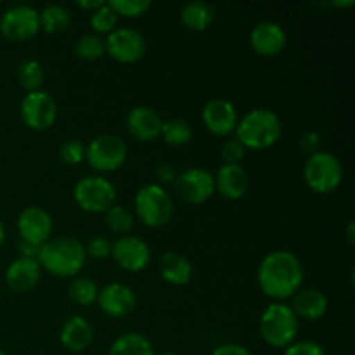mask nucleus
Listing matches in <instances>:
<instances>
[{
    "label": "nucleus",
    "mask_w": 355,
    "mask_h": 355,
    "mask_svg": "<svg viewBox=\"0 0 355 355\" xmlns=\"http://www.w3.org/2000/svg\"><path fill=\"white\" fill-rule=\"evenodd\" d=\"M0 355H9V354H7V352H6V350H3V349H2V347H0Z\"/></svg>",
    "instance_id": "49530a36"
},
{
    "label": "nucleus",
    "mask_w": 355,
    "mask_h": 355,
    "mask_svg": "<svg viewBox=\"0 0 355 355\" xmlns=\"http://www.w3.org/2000/svg\"><path fill=\"white\" fill-rule=\"evenodd\" d=\"M104 0H78L76 2V6L80 7V9H85V10H90V12H94L96 9H99L101 6H104Z\"/></svg>",
    "instance_id": "79ce46f5"
},
{
    "label": "nucleus",
    "mask_w": 355,
    "mask_h": 355,
    "mask_svg": "<svg viewBox=\"0 0 355 355\" xmlns=\"http://www.w3.org/2000/svg\"><path fill=\"white\" fill-rule=\"evenodd\" d=\"M21 120L35 132L49 130L58 120V103L45 90L28 92L21 101Z\"/></svg>",
    "instance_id": "9d476101"
},
{
    "label": "nucleus",
    "mask_w": 355,
    "mask_h": 355,
    "mask_svg": "<svg viewBox=\"0 0 355 355\" xmlns=\"http://www.w3.org/2000/svg\"><path fill=\"white\" fill-rule=\"evenodd\" d=\"M118 14L114 12L113 7L110 3H104L101 6L99 9L94 10L90 14V26L96 33H103V35H110L111 31L116 30V24H118Z\"/></svg>",
    "instance_id": "2f4dec72"
},
{
    "label": "nucleus",
    "mask_w": 355,
    "mask_h": 355,
    "mask_svg": "<svg viewBox=\"0 0 355 355\" xmlns=\"http://www.w3.org/2000/svg\"><path fill=\"white\" fill-rule=\"evenodd\" d=\"M159 355H177L175 352H163V354H159Z\"/></svg>",
    "instance_id": "de8ad7c7"
},
{
    "label": "nucleus",
    "mask_w": 355,
    "mask_h": 355,
    "mask_svg": "<svg viewBox=\"0 0 355 355\" xmlns=\"http://www.w3.org/2000/svg\"><path fill=\"white\" fill-rule=\"evenodd\" d=\"M106 355H156L153 343L142 333H125L111 343Z\"/></svg>",
    "instance_id": "393cba45"
},
{
    "label": "nucleus",
    "mask_w": 355,
    "mask_h": 355,
    "mask_svg": "<svg viewBox=\"0 0 355 355\" xmlns=\"http://www.w3.org/2000/svg\"><path fill=\"white\" fill-rule=\"evenodd\" d=\"M40 31L38 10L31 6H12L0 16V35L9 42H28Z\"/></svg>",
    "instance_id": "9b49d317"
},
{
    "label": "nucleus",
    "mask_w": 355,
    "mask_h": 355,
    "mask_svg": "<svg viewBox=\"0 0 355 355\" xmlns=\"http://www.w3.org/2000/svg\"><path fill=\"white\" fill-rule=\"evenodd\" d=\"M128 148L120 135L101 134L85 148V159L96 172H116L127 162Z\"/></svg>",
    "instance_id": "6e6552de"
},
{
    "label": "nucleus",
    "mask_w": 355,
    "mask_h": 355,
    "mask_svg": "<svg viewBox=\"0 0 355 355\" xmlns=\"http://www.w3.org/2000/svg\"><path fill=\"white\" fill-rule=\"evenodd\" d=\"M38 17H40V30H44L47 35L62 33L68 30L69 23H71L69 10L59 3H51V6L44 7V10L38 12Z\"/></svg>",
    "instance_id": "a878e982"
},
{
    "label": "nucleus",
    "mask_w": 355,
    "mask_h": 355,
    "mask_svg": "<svg viewBox=\"0 0 355 355\" xmlns=\"http://www.w3.org/2000/svg\"><path fill=\"white\" fill-rule=\"evenodd\" d=\"M201 120L210 134L217 135V137H227V135L234 134L239 116L231 101L217 97L205 104L203 111H201Z\"/></svg>",
    "instance_id": "dca6fc26"
},
{
    "label": "nucleus",
    "mask_w": 355,
    "mask_h": 355,
    "mask_svg": "<svg viewBox=\"0 0 355 355\" xmlns=\"http://www.w3.org/2000/svg\"><path fill=\"white\" fill-rule=\"evenodd\" d=\"M288 44L286 31L274 21H262L255 24L250 33V45L262 58H276Z\"/></svg>",
    "instance_id": "f3484780"
},
{
    "label": "nucleus",
    "mask_w": 355,
    "mask_h": 355,
    "mask_svg": "<svg viewBox=\"0 0 355 355\" xmlns=\"http://www.w3.org/2000/svg\"><path fill=\"white\" fill-rule=\"evenodd\" d=\"M354 0H342V2H340V0H335V2H331V6L333 7H352L354 6Z\"/></svg>",
    "instance_id": "c03bdc74"
},
{
    "label": "nucleus",
    "mask_w": 355,
    "mask_h": 355,
    "mask_svg": "<svg viewBox=\"0 0 355 355\" xmlns=\"http://www.w3.org/2000/svg\"><path fill=\"white\" fill-rule=\"evenodd\" d=\"M40 274L42 267L37 260L16 259L6 269V283L16 293H26L37 286Z\"/></svg>",
    "instance_id": "412c9836"
},
{
    "label": "nucleus",
    "mask_w": 355,
    "mask_h": 355,
    "mask_svg": "<svg viewBox=\"0 0 355 355\" xmlns=\"http://www.w3.org/2000/svg\"><path fill=\"white\" fill-rule=\"evenodd\" d=\"M59 158L66 165H80L82 162H85V146L78 139H69V141L62 142L59 148Z\"/></svg>",
    "instance_id": "72a5a7b5"
},
{
    "label": "nucleus",
    "mask_w": 355,
    "mask_h": 355,
    "mask_svg": "<svg viewBox=\"0 0 355 355\" xmlns=\"http://www.w3.org/2000/svg\"><path fill=\"white\" fill-rule=\"evenodd\" d=\"M104 45H106V54L120 64H135L144 58L148 51L144 35L128 26L116 28L106 35Z\"/></svg>",
    "instance_id": "1a4fd4ad"
},
{
    "label": "nucleus",
    "mask_w": 355,
    "mask_h": 355,
    "mask_svg": "<svg viewBox=\"0 0 355 355\" xmlns=\"http://www.w3.org/2000/svg\"><path fill=\"white\" fill-rule=\"evenodd\" d=\"M3 241H6V225L0 220V246L3 245Z\"/></svg>",
    "instance_id": "a18cd8bd"
},
{
    "label": "nucleus",
    "mask_w": 355,
    "mask_h": 355,
    "mask_svg": "<svg viewBox=\"0 0 355 355\" xmlns=\"http://www.w3.org/2000/svg\"><path fill=\"white\" fill-rule=\"evenodd\" d=\"M59 342L69 352H85L94 342L92 324L82 315H71L59 331Z\"/></svg>",
    "instance_id": "aec40b11"
},
{
    "label": "nucleus",
    "mask_w": 355,
    "mask_h": 355,
    "mask_svg": "<svg viewBox=\"0 0 355 355\" xmlns=\"http://www.w3.org/2000/svg\"><path fill=\"white\" fill-rule=\"evenodd\" d=\"M234 135V139H238L245 149L262 151L272 148L279 141L283 135V123L272 110L255 107L239 118Z\"/></svg>",
    "instance_id": "7ed1b4c3"
},
{
    "label": "nucleus",
    "mask_w": 355,
    "mask_h": 355,
    "mask_svg": "<svg viewBox=\"0 0 355 355\" xmlns=\"http://www.w3.org/2000/svg\"><path fill=\"white\" fill-rule=\"evenodd\" d=\"M215 19V7L208 2H189L180 10V21L191 31H205Z\"/></svg>",
    "instance_id": "b1692460"
},
{
    "label": "nucleus",
    "mask_w": 355,
    "mask_h": 355,
    "mask_svg": "<svg viewBox=\"0 0 355 355\" xmlns=\"http://www.w3.org/2000/svg\"><path fill=\"white\" fill-rule=\"evenodd\" d=\"M134 210L139 220L151 229H159L173 217L172 196L158 184H146L134 198Z\"/></svg>",
    "instance_id": "39448f33"
},
{
    "label": "nucleus",
    "mask_w": 355,
    "mask_h": 355,
    "mask_svg": "<svg viewBox=\"0 0 355 355\" xmlns=\"http://www.w3.org/2000/svg\"><path fill=\"white\" fill-rule=\"evenodd\" d=\"M54 222L51 214L42 207H28L17 217V232L21 241L42 246L51 239Z\"/></svg>",
    "instance_id": "4468645a"
},
{
    "label": "nucleus",
    "mask_w": 355,
    "mask_h": 355,
    "mask_svg": "<svg viewBox=\"0 0 355 355\" xmlns=\"http://www.w3.org/2000/svg\"><path fill=\"white\" fill-rule=\"evenodd\" d=\"M283 355H326V350L318 342L300 340V342H293L290 347H286Z\"/></svg>",
    "instance_id": "e433bc0d"
},
{
    "label": "nucleus",
    "mask_w": 355,
    "mask_h": 355,
    "mask_svg": "<svg viewBox=\"0 0 355 355\" xmlns=\"http://www.w3.org/2000/svg\"><path fill=\"white\" fill-rule=\"evenodd\" d=\"M104 215H106V225L114 234L128 236L134 227V215L123 205H114Z\"/></svg>",
    "instance_id": "7c9ffc66"
},
{
    "label": "nucleus",
    "mask_w": 355,
    "mask_h": 355,
    "mask_svg": "<svg viewBox=\"0 0 355 355\" xmlns=\"http://www.w3.org/2000/svg\"><path fill=\"white\" fill-rule=\"evenodd\" d=\"M321 135H319V132H307V134L302 135L300 142H298V146H300V149L304 153H307L309 156L311 155H315V153L321 151Z\"/></svg>",
    "instance_id": "4c0bfd02"
},
{
    "label": "nucleus",
    "mask_w": 355,
    "mask_h": 355,
    "mask_svg": "<svg viewBox=\"0 0 355 355\" xmlns=\"http://www.w3.org/2000/svg\"><path fill=\"white\" fill-rule=\"evenodd\" d=\"M300 321L293 309L284 302H272L263 309L259 319V331L263 342L272 349H286L297 342Z\"/></svg>",
    "instance_id": "20e7f679"
},
{
    "label": "nucleus",
    "mask_w": 355,
    "mask_h": 355,
    "mask_svg": "<svg viewBox=\"0 0 355 355\" xmlns=\"http://www.w3.org/2000/svg\"><path fill=\"white\" fill-rule=\"evenodd\" d=\"M37 262L55 277H76L85 267V246L73 236L51 238L40 246Z\"/></svg>",
    "instance_id": "f03ea898"
},
{
    "label": "nucleus",
    "mask_w": 355,
    "mask_h": 355,
    "mask_svg": "<svg viewBox=\"0 0 355 355\" xmlns=\"http://www.w3.org/2000/svg\"><path fill=\"white\" fill-rule=\"evenodd\" d=\"M290 307L293 309L295 315L298 319L319 321L328 312L329 302L328 297L318 288H305V290H298L293 295V304Z\"/></svg>",
    "instance_id": "4be33fe9"
},
{
    "label": "nucleus",
    "mask_w": 355,
    "mask_h": 355,
    "mask_svg": "<svg viewBox=\"0 0 355 355\" xmlns=\"http://www.w3.org/2000/svg\"><path fill=\"white\" fill-rule=\"evenodd\" d=\"M73 200L87 214H106L116 205V187L103 175H87L73 187Z\"/></svg>",
    "instance_id": "0eeeda50"
},
{
    "label": "nucleus",
    "mask_w": 355,
    "mask_h": 355,
    "mask_svg": "<svg viewBox=\"0 0 355 355\" xmlns=\"http://www.w3.org/2000/svg\"><path fill=\"white\" fill-rule=\"evenodd\" d=\"M17 82L28 92H37L42 90L45 82V69L40 61L37 59H26L17 68Z\"/></svg>",
    "instance_id": "bb28decb"
},
{
    "label": "nucleus",
    "mask_w": 355,
    "mask_h": 355,
    "mask_svg": "<svg viewBox=\"0 0 355 355\" xmlns=\"http://www.w3.org/2000/svg\"><path fill=\"white\" fill-rule=\"evenodd\" d=\"M17 252H19V259H30V260H37L38 253H40V246L30 245L26 241L17 243Z\"/></svg>",
    "instance_id": "a19ab883"
},
{
    "label": "nucleus",
    "mask_w": 355,
    "mask_h": 355,
    "mask_svg": "<svg viewBox=\"0 0 355 355\" xmlns=\"http://www.w3.org/2000/svg\"><path fill=\"white\" fill-rule=\"evenodd\" d=\"M111 246H113V243L110 239L104 238V236H96L87 243L85 253L87 257H92L96 260H104L111 257Z\"/></svg>",
    "instance_id": "f704fd0d"
},
{
    "label": "nucleus",
    "mask_w": 355,
    "mask_h": 355,
    "mask_svg": "<svg viewBox=\"0 0 355 355\" xmlns=\"http://www.w3.org/2000/svg\"><path fill=\"white\" fill-rule=\"evenodd\" d=\"M162 137L168 146L180 148L193 139V128L182 118H172V120L163 121Z\"/></svg>",
    "instance_id": "c85d7f7f"
},
{
    "label": "nucleus",
    "mask_w": 355,
    "mask_h": 355,
    "mask_svg": "<svg viewBox=\"0 0 355 355\" xmlns=\"http://www.w3.org/2000/svg\"><path fill=\"white\" fill-rule=\"evenodd\" d=\"M305 184L315 194H329L340 187L343 180V165L333 153L319 151L311 155L304 166Z\"/></svg>",
    "instance_id": "423d86ee"
},
{
    "label": "nucleus",
    "mask_w": 355,
    "mask_h": 355,
    "mask_svg": "<svg viewBox=\"0 0 355 355\" xmlns=\"http://www.w3.org/2000/svg\"><path fill=\"white\" fill-rule=\"evenodd\" d=\"M347 243H349V246L355 245V225H354V222H349V227H347Z\"/></svg>",
    "instance_id": "37998d69"
},
{
    "label": "nucleus",
    "mask_w": 355,
    "mask_h": 355,
    "mask_svg": "<svg viewBox=\"0 0 355 355\" xmlns=\"http://www.w3.org/2000/svg\"><path fill=\"white\" fill-rule=\"evenodd\" d=\"M163 120L149 106H135L127 114V128L132 137L141 142H153L162 137Z\"/></svg>",
    "instance_id": "a211bd4d"
},
{
    "label": "nucleus",
    "mask_w": 355,
    "mask_h": 355,
    "mask_svg": "<svg viewBox=\"0 0 355 355\" xmlns=\"http://www.w3.org/2000/svg\"><path fill=\"white\" fill-rule=\"evenodd\" d=\"M210 355H253L246 349L245 345H239V343H224V345L217 347Z\"/></svg>",
    "instance_id": "ea45409f"
},
{
    "label": "nucleus",
    "mask_w": 355,
    "mask_h": 355,
    "mask_svg": "<svg viewBox=\"0 0 355 355\" xmlns=\"http://www.w3.org/2000/svg\"><path fill=\"white\" fill-rule=\"evenodd\" d=\"M97 305L101 312L111 319H123L137 307V297L134 290L123 283H110L99 290Z\"/></svg>",
    "instance_id": "2eb2a0df"
},
{
    "label": "nucleus",
    "mask_w": 355,
    "mask_h": 355,
    "mask_svg": "<svg viewBox=\"0 0 355 355\" xmlns=\"http://www.w3.org/2000/svg\"><path fill=\"white\" fill-rule=\"evenodd\" d=\"M68 295L76 305L89 307L96 304L99 297V286L89 277H73L68 286Z\"/></svg>",
    "instance_id": "cd10ccee"
},
{
    "label": "nucleus",
    "mask_w": 355,
    "mask_h": 355,
    "mask_svg": "<svg viewBox=\"0 0 355 355\" xmlns=\"http://www.w3.org/2000/svg\"><path fill=\"white\" fill-rule=\"evenodd\" d=\"M175 191L189 205H203L215 194V177L208 170L194 166L184 170L175 179Z\"/></svg>",
    "instance_id": "f8f14e48"
},
{
    "label": "nucleus",
    "mask_w": 355,
    "mask_h": 355,
    "mask_svg": "<svg viewBox=\"0 0 355 355\" xmlns=\"http://www.w3.org/2000/svg\"><path fill=\"white\" fill-rule=\"evenodd\" d=\"M111 257L120 269L127 272H142L151 263V248L137 236H121L111 246Z\"/></svg>",
    "instance_id": "ddd939ff"
},
{
    "label": "nucleus",
    "mask_w": 355,
    "mask_h": 355,
    "mask_svg": "<svg viewBox=\"0 0 355 355\" xmlns=\"http://www.w3.org/2000/svg\"><path fill=\"white\" fill-rule=\"evenodd\" d=\"M76 58L82 61H99L104 54H106V45L104 40L96 33H87L78 38L75 45Z\"/></svg>",
    "instance_id": "c756f323"
},
{
    "label": "nucleus",
    "mask_w": 355,
    "mask_h": 355,
    "mask_svg": "<svg viewBox=\"0 0 355 355\" xmlns=\"http://www.w3.org/2000/svg\"><path fill=\"white\" fill-rule=\"evenodd\" d=\"M246 149L243 148L241 142L238 139H229L222 148V159L224 165H241V159L245 158Z\"/></svg>",
    "instance_id": "c9c22d12"
},
{
    "label": "nucleus",
    "mask_w": 355,
    "mask_h": 355,
    "mask_svg": "<svg viewBox=\"0 0 355 355\" xmlns=\"http://www.w3.org/2000/svg\"><path fill=\"white\" fill-rule=\"evenodd\" d=\"M257 283L262 293L274 302L293 298L304 283V266L293 252L276 250L259 263Z\"/></svg>",
    "instance_id": "f257e3e1"
},
{
    "label": "nucleus",
    "mask_w": 355,
    "mask_h": 355,
    "mask_svg": "<svg viewBox=\"0 0 355 355\" xmlns=\"http://www.w3.org/2000/svg\"><path fill=\"white\" fill-rule=\"evenodd\" d=\"M159 272L172 286H186L193 279V263L180 253L166 252L159 262Z\"/></svg>",
    "instance_id": "5701e85b"
},
{
    "label": "nucleus",
    "mask_w": 355,
    "mask_h": 355,
    "mask_svg": "<svg viewBox=\"0 0 355 355\" xmlns=\"http://www.w3.org/2000/svg\"><path fill=\"white\" fill-rule=\"evenodd\" d=\"M215 177V191L224 200L238 201L246 194L250 177L241 165H222Z\"/></svg>",
    "instance_id": "6ab92c4d"
},
{
    "label": "nucleus",
    "mask_w": 355,
    "mask_h": 355,
    "mask_svg": "<svg viewBox=\"0 0 355 355\" xmlns=\"http://www.w3.org/2000/svg\"><path fill=\"white\" fill-rule=\"evenodd\" d=\"M107 3L113 7L118 17H141L142 14H146L151 9V2L149 0H111Z\"/></svg>",
    "instance_id": "473e14b6"
},
{
    "label": "nucleus",
    "mask_w": 355,
    "mask_h": 355,
    "mask_svg": "<svg viewBox=\"0 0 355 355\" xmlns=\"http://www.w3.org/2000/svg\"><path fill=\"white\" fill-rule=\"evenodd\" d=\"M177 175H179V173H177V170L173 168L170 163H163V165H159L158 168H156V172H155L156 180H158L156 184H158V186H162V187L166 186V184L175 182Z\"/></svg>",
    "instance_id": "58836bf2"
}]
</instances>
